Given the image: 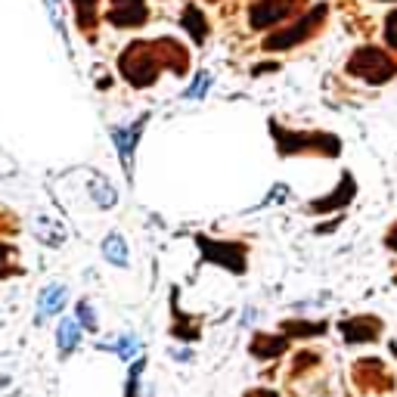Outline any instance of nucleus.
I'll use <instances>...</instances> for the list:
<instances>
[{"mask_svg": "<svg viewBox=\"0 0 397 397\" xmlns=\"http://www.w3.org/2000/svg\"><path fill=\"white\" fill-rule=\"evenodd\" d=\"M205 4H221V0H205Z\"/></svg>", "mask_w": 397, "mask_h": 397, "instance_id": "nucleus-33", "label": "nucleus"}, {"mask_svg": "<svg viewBox=\"0 0 397 397\" xmlns=\"http://www.w3.org/2000/svg\"><path fill=\"white\" fill-rule=\"evenodd\" d=\"M19 233V218L0 208V236H16Z\"/></svg>", "mask_w": 397, "mask_h": 397, "instance_id": "nucleus-27", "label": "nucleus"}, {"mask_svg": "<svg viewBox=\"0 0 397 397\" xmlns=\"http://www.w3.org/2000/svg\"><path fill=\"white\" fill-rule=\"evenodd\" d=\"M351 379H354V388H357L360 394H391L397 388V379L391 375L385 363H382L379 357H360L354 360L351 366Z\"/></svg>", "mask_w": 397, "mask_h": 397, "instance_id": "nucleus-7", "label": "nucleus"}, {"mask_svg": "<svg viewBox=\"0 0 397 397\" xmlns=\"http://www.w3.org/2000/svg\"><path fill=\"white\" fill-rule=\"evenodd\" d=\"M196 245L208 264H218L223 270L242 277L249 267V245L245 242H230V239H211V236H196Z\"/></svg>", "mask_w": 397, "mask_h": 397, "instance_id": "nucleus-6", "label": "nucleus"}, {"mask_svg": "<svg viewBox=\"0 0 397 397\" xmlns=\"http://www.w3.org/2000/svg\"><path fill=\"white\" fill-rule=\"evenodd\" d=\"M329 323L326 320H283V335L292 338H314V335H326Z\"/></svg>", "mask_w": 397, "mask_h": 397, "instance_id": "nucleus-19", "label": "nucleus"}, {"mask_svg": "<svg viewBox=\"0 0 397 397\" xmlns=\"http://www.w3.org/2000/svg\"><path fill=\"white\" fill-rule=\"evenodd\" d=\"M171 310H174V326H171V335L174 338H183V342H196V338L202 335V323L196 320V316L190 314H180L177 307V292H171Z\"/></svg>", "mask_w": 397, "mask_h": 397, "instance_id": "nucleus-17", "label": "nucleus"}, {"mask_svg": "<svg viewBox=\"0 0 397 397\" xmlns=\"http://www.w3.org/2000/svg\"><path fill=\"white\" fill-rule=\"evenodd\" d=\"M47 10H50V16H53V25L62 32V19H60V0H47Z\"/></svg>", "mask_w": 397, "mask_h": 397, "instance_id": "nucleus-29", "label": "nucleus"}, {"mask_svg": "<svg viewBox=\"0 0 397 397\" xmlns=\"http://www.w3.org/2000/svg\"><path fill=\"white\" fill-rule=\"evenodd\" d=\"M90 199L97 202V208H115L118 205V190L109 183V177L97 174V171H90Z\"/></svg>", "mask_w": 397, "mask_h": 397, "instance_id": "nucleus-18", "label": "nucleus"}, {"mask_svg": "<svg viewBox=\"0 0 397 397\" xmlns=\"http://www.w3.org/2000/svg\"><path fill=\"white\" fill-rule=\"evenodd\" d=\"M16 261H19V249L0 239V279L4 277H19V273H22V267H19Z\"/></svg>", "mask_w": 397, "mask_h": 397, "instance_id": "nucleus-22", "label": "nucleus"}, {"mask_svg": "<svg viewBox=\"0 0 397 397\" xmlns=\"http://www.w3.org/2000/svg\"><path fill=\"white\" fill-rule=\"evenodd\" d=\"M71 13H75V25L84 38L97 41V28H99V0H69Z\"/></svg>", "mask_w": 397, "mask_h": 397, "instance_id": "nucleus-13", "label": "nucleus"}, {"mask_svg": "<svg viewBox=\"0 0 397 397\" xmlns=\"http://www.w3.org/2000/svg\"><path fill=\"white\" fill-rule=\"evenodd\" d=\"M75 320H78V326H81V329H88V332H97V329H99L97 314H93V305H90L88 298H81V301H78V307H75Z\"/></svg>", "mask_w": 397, "mask_h": 397, "instance_id": "nucleus-24", "label": "nucleus"}, {"mask_svg": "<svg viewBox=\"0 0 397 397\" xmlns=\"http://www.w3.org/2000/svg\"><path fill=\"white\" fill-rule=\"evenodd\" d=\"M382 4H397V0H382Z\"/></svg>", "mask_w": 397, "mask_h": 397, "instance_id": "nucleus-32", "label": "nucleus"}, {"mask_svg": "<svg viewBox=\"0 0 397 397\" xmlns=\"http://www.w3.org/2000/svg\"><path fill=\"white\" fill-rule=\"evenodd\" d=\"M66 301H69V288L62 286V283H50V286H44V288H41V295H38V314H34V320L44 323L47 316L62 314Z\"/></svg>", "mask_w": 397, "mask_h": 397, "instance_id": "nucleus-14", "label": "nucleus"}, {"mask_svg": "<svg viewBox=\"0 0 397 397\" xmlns=\"http://www.w3.org/2000/svg\"><path fill=\"white\" fill-rule=\"evenodd\" d=\"M305 10H307V0H251L249 28L251 32H273V28L292 22Z\"/></svg>", "mask_w": 397, "mask_h": 397, "instance_id": "nucleus-5", "label": "nucleus"}, {"mask_svg": "<svg viewBox=\"0 0 397 397\" xmlns=\"http://www.w3.org/2000/svg\"><path fill=\"white\" fill-rule=\"evenodd\" d=\"M171 357H174V360H190L193 354H190V351H174V348H171Z\"/></svg>", "mask_w": 397, "mask_h": 397, "instance_id": "nucleus-31", "label": "nucleus"}, {"mask_svg": "<svg viewBox=\"0 0 397 397\" xmlns=\"http://www.w3.org/2000/svg\"><path fill=\"white\" fill-rule=\"evenodd\" d=\"M211 81H214L211 71H208V69H199L196 78H193V84L183 90V99H190V103H193V99H205V93H208V88H211Z\"/></svg>", "mask_w": 397, "mask_h": 397, "instance_id": "nucleus-23", "label": "nucleus"}, {"mask_svg": "<svg viewBox=\"0 0 397 397\" xmlns=\"http://www.w3.org/2000/svg\"><path fill=\"white\" fill-rule=\"evenodd\" d=\"M193 60L186 44H180L177 38H153V41H131L118 53V75L131 84L134 90L155 88V81L162 78V71H171L174 78H186Z\"/></svg>", "mask_w": 397, "mask_h": 397, "instance_id": "nucleus-1", "label": "nucleus"}, {"mask_svg": "<svg viewBox=\"0 0 397 397\" xmlns=\"http://www.w3.org/2000/svg\"><path fill=\"white\" fill-rule=\"evenodd\" d=\"M245 397H277V391H270V388H255V391H249Z\"/></svg>", "mask_w": 397, "mask_h": 397, "instance_id": "nucleus-30", "label": "nucleus"}, {"mask_svg": "<svg viewBox=\"0 0 397 397\" xmlns=\"http://www.w3.org/2000/svg\"><path fill=\"white\" fill-rule=\"evenodd\" d=\"M140 348H143V342L134 332H125V335H118L112 344H103V351H112L115 357H121V360H134L137 354H140Z\"/></svg>", "mask_w": 397, "mask_h": 397, "instance_id": "nucleus-21", "label": "nucleus"}, {"mask_svg": "<svg viewBox=\"0 0 397 397\" xmlns=\"http://www.w3.org/2000/svg\"><path fill=\"white\" fill-rule=\"evenodd\" d=\"M99 249H103V258L112 267H127L131 264V251H127V242H125V236L121 233H109Z\"/></svg>", "mask_w": 397, "mask_h": 397, "instance_id": "nucleus-20", "label": "nucleus"}, {"mask_svg": "<svg viewBox=\"0 0 397 397\" xmlns=\"http://www.w3.org/2000/svg\"><path fill=\"white\" fill-rule=\"evenodd\" d=\"M288 344H292V342H288L286 335H270V332H255V338H251L249 351H251V357H258V360H273V357H283Z\"/></svg>", "mask_w": 397, "mask_h": 397, "instance_id": "nucleus-15", "label": "nucleus"}, {"mask_svg": "<svg viewBox=\"0 0 397 397\" xmlns=\"http://www.w3.org/2000/svg\"><path fill=\"white\" fill-rule=\"evenodd\" d=\"M180 25H183V32L190 34V41L196 47H202L208 41V34H211V25H208V16L199 10V4H186L183 10H180Z\"/></svg>", "mask_w": 397, "mask_h": 397, "instance_id": "nucleus-12", "label": "nucleus"}, {"mask_svg": "<svg viewBox=\"0 0 397 397\" xmlns=\"http://www.w3.org/2000/svg\"><path fill=\"white\" fill-rule=\"evenodd\" d=\"M344 75L370 84V88H385L397 78V56L388 53L385 47L360 44L344 62Z\"/></svg>", "mask_w": 397, "mask_h": 397, "instance_id": "nucleus-4", "label": "nucleus"}, {"mask_svg": "<svg viewBox=\"0 0 397 397\" xmlns=\"http://www.w3.org/2000/svg\"><path fill=\"white\" fill-rule=\"evenodd\" d=\"M149 16H153L149 0H109L103 10V22L118 32H140Z\"/></svg>", "mask_w": 397, "mask_h": 397, "instance_id": "nucleus-8", "label": "nucleus"}, {"mask_svg": "<svg viewBox=\"0 0 397 397\" xmlns=\"http://www.w3.org/2000/svg\"><path fill=\"white\" fill-rule=\"evenodd\" d=\"M338 332H342L344 344H370L382 338L385 320L375 314H357V316H348V320L338 323Z\"/></svg>", "mask_w": 397, "mask_h": 397, "instance_id": "nucleus-10", "label": "nucleus"}, {"mask_svg": "<svg viewBox=\"0 0 397 397\" xmlns=\"http://www.w3.org/2000/svg\"><path fill=\"white\" fill-rule=\"evenodd\" d=\"M354 196H357V177L351 174V171H342V177H338L335 190L326 193V196L314 199L305 205L307 214H332V211H344V208L354 202Z\"/></svg>", "mask_w": 397, "mask_h": 397, "instance_id": "nucleus-9", "label": "nucleus"}, {"mask_svg": "<svg viewBox=\"0 0 397 397\" xmlns=\"http://www.w3.org/2000/svg\"><path fill=\"white\" fill-rule=\"evenodd\" d=\"M326 19H329V4L307 6L305 13H298V16L292 19V22H286V25L273 28V32H267L264 41H261V50L267 56H273V53H288V50L305 47L314 38H320V34H323Z\"/></svg>", "mask_w": 397, "mask_h": 397, "instance_id": "nucleus-2", "label": "nucleus"}, {"mask_svg": "<svg viewBox=\"0 0 397 397\" xmlns=\"http://www.w3.org/2000/svg\"><path fill=\"white\" fill-rule=\"evenodd\" d=\"M56 344H60V357L62 360L78 351V344H81V326H78V320L62 316L60 326H56Z\"/></svg>", "mask_w": 397, "mask_h": 397, "instance_id": "nucleus-16", "label": "nucleus"}, {"mask_svg": "<svg viewBox=\"0 0 397 397\" xmlns=\"http://www.w3.org/2000/svg\"><path fill=\"white\" fill-rule=\"evenodd\" d=\"M143 370H146V357H137L127 370V385H125V397H137L140 394V379H143Z\"/></svg>", "mask_w": 397, "mask_h": 397, "instance_id": "nucleus-25", "label": "nucleus"}, {"mask_svg": "<svg viewBox=\"0 0 397 397\" xmlns=\"http://www.w3.org/2000/svg\"><path fill=\"white\" fill-rule=\"evenodd\" d=\"M146 121H149V112H143L140 118L134 121V125H127V127H112V143H115V149H118L121 168H125L127 177H131V171H134V153H137V143H140Z\"/></svg>", "mask_w": 397, "mask_h": 397, "instance_id": "nucleus-11", "label": "nucleus"}, {"mask_svg": "<svg viewBox=\"0 0 397 397\" xmlns=\"http://www.w3.org/2000/svg\"><path fill=\"white\" fill-rule=\"evenodd\" d=\"M382 245H385V249L391 251V255H397V221L385 230V236H382Z\"/></svg>", "mask_w": 397, "mask_h": 397, "instance_id": "nucleus-28", "label": "nucleus"}, {"mask_svg": "<svg viewBox=\"0 0 397 397\" xmlns=\"http://www.w3.org/2000/svg\"><path fill=\"white\" fill-rule=\"evenodd\" d=\"M382 38H385L388 53L397 56V6H394V10H388L385 22H382Z\"/></svg>", "mask_w": 397, "mask_h": 397, "instance_id": "nucleus-26", "label": "nucleus"}, {"mask_svg": "<svg viewBox=\"0 0 397 397\" xmlns=\"http://www.w3.org/2000/svg\"><path fill=\"white\" fill-rule=\"evenodd\" d=\"M277 153L283 158L292 155H314V158H338L342 155V140L329 131H288L279 121H267Z\"/></svg>", "mask_w": 397, "mask_h": 397, "instance_id": "nucleus-3", "label": "nucleus"}]
</instances>
